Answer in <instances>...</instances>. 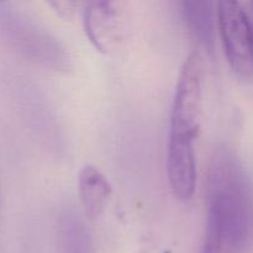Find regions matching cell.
<instances>
[{
    "mask_svg": "<svg viewBox=\"0 0 253 253\" xmlns=\"http://www.w3.org/2000/svg\"><path fill=\"white\" fill-rule=\"evenodd\" d=\"M253 226V190L234 152L215 150L207 175V226L202 253H246Z\"/></svg>",
    "mask_w": 253,
    "mask_h": 253,
    "instance_id": "6da1fadb",
    "label": "cell"
},
{
    "mask_svg": "<svg viewBox=\"0 0 253 253\" xmlns=\"http://www.w3.org/2000/svg\"><path fill=\"white\" fill-rule=\"evenodd\" d=\"M0 37L20 56L44 68H71V56L61 40L11 2L0 1Z\"/></svg>",
    "mask_w": 253,
    "mask_h": 253,
    "instance_id": "7a4b0ae2",
    "label": "cell"
},
{
    "mask_svg": "<svg viewBox=\"0 0 253 253\" xmlns=\"http://www.w3.org/2000/svg\"><path fill=\"white\" fill-rule=\"evenodd\" d=\"M203 56L195 51L185 59L175 86L170 111L169 137L194 142L200 128L203 109Z\"/></svg>",
    "mask_w": 253,
    "mask_h": 253,
    "instance_id": "3957f363",
    "label": "cell"
},
{
    "mask_svg": "<svg viewBox=\"0 0 253 253\" xmlns=\"http://www.w3.org/2000/svg\"><path fill=\"white\" fill-rule=\"evenodd\" d=\"M217 29L232 71L244 79L253 78V19L240 1L216 4Z\"/></svg>",
    "mask_w": 253,
    "mask_h": 253,
    "instance_id": "277c9868",
    "label": "cell"
},
{
    "mask_svg": "<svg viewBox=\"0 0 253 253\" xmlns=\"http://www.w3.org/2000/svg\"><path fill=\"white\" fill-rule=\"evenodd\" d=\"M86 37L98 51L109 53L121 39V12L115 2H90L84 10Z\"/></svg>",
    "mask_w": 253,
    "mask_h": 253,
    "instance_id": "5b68a950",
    "label": "cell"
},
{
    "mask_svg": "<svg viewBox=\"0 0 253 253\" xmlns=\"http://www.w3.org/2000/svg\"><path fill=\"white\" fill-rule=\"evenodd\" d=\"M167 175L177 199L187 202L193 197L197 183V161L194 142L168 138Z\"/></svg>",
    "mask_w": 253,
    "mask_h": 253,
    "instance_id": "8992f818",
    "label": "cell"
},
{
    "mask_svg": "<svg viewBox=\"0 0 253 253\" xmlns=\"http://www.w3.org/2000/svg\"><path fill=\"white\" fill-rule=\"evenodd\" d=\"M78 192L85 216L90 220L101 216L111 195V185L105 174L94 166L83 167L79 172Z\"/></svg>",
    "mask_w": 253,
    "mask_h": 253,
    "instance_id": "52a82bcc",
    "label": "cell"
},
{
    "mask_svg": "<svg viewBox=\"0 0 253 253\" xmlns=\"http://www.w3.org/2000/svg\"><path fill=\"white\" fill-rule=\"evenodd\" d=\"M182 16L190 34L204 49H215V4L208 0H185L182 2Z\"/></svg>",
    "mask_w": 253,
    "mask_h": 253,
    "instance_id": "ba28073f",
    "label": "cell"
},
{
    "mask_svg": "<svg viewBox=\"0 0 253 253\" xmlns=\"http://www.w3.org/2000/svg\"><path fill=\"white\" fill-rule=\"evenodd\" d=\"M58 253H96L90 232L73 209L61 212L56 227Z\"/></svg>",
    "mask_w": 253,
    "mask_h": 253,
    "instance_id": "9c48e42d",
    "label": "cell"
},
{
    "mask_svg": "<svg viewBox=\"0 0 253 253\" xmlns=\"http://www.w3.org/2000/svg\"><path fill=\"white\" fill-rule=\"evenodd\" d=\"M251 5H252V12H253V1H252V4H251Z\"/></svg>",
    "mask_w": 253,
    "mask_h": 253,
    "instance_id": "30bf717a",
    "label": "cell"
}]
</instances>
